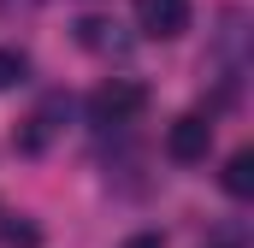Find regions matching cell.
Returning <instances> with one entry per match:
<instances>
[{
    "label": "cell",
    "mask_w": 254,
    "mask_h": 248,
    "mask_svg": "<svg viewBox=\"0 0 254 248\" xmlns=\"http://www.w3.org/2000/svg\"><path fill=\"white\" fill-rule=\"evenodd\" d=\"M142 107H148V89H142V83H130V77H113V83H101V89L89 95V124L113 130V124L142 119Z\"/></svg>",
    "instance_id": "6da1fadb"
},
{
    "label": "cell",
    "mask_w": 254,
    "mask_h": 248,
    "mask_svg": "<svg viewBox=\"0 0 254 248\" xmlns=\"http://www.w3.org/2000/svg\"><path fill=\"white\" fill-rule=\"evenodd\" d=\"M65 119H71V101H65V95H48V101H42L30 119H24V130L12 136V142H18V154H42V148L60 136V124H65Z\"/></svg>",
    "instance_id": "7a4b0ae2"
},
{
    "label": "cell",
    "mask_w": 254,
    "mask_h": 248,
    "mask_svg": "<svg viewBox=\"0 0 254 248\" xmlns=\"http://www.w3.org/2000/svg\"><path fill=\"white\" fill-rule=\"evenodd\" d=\"M207 148H213V124L201 119V113H184V119H172V130H166V160H178V166H195V160H207Z\"/></svg>",
    "instance_id": "3957f363"
},
{
    "label": "cell",
    "mask_w": 254,
    "mask_h": 248,
    "mask_svg": "<svg viewBox=\"0 0 254 248\" xmlns=\"http://www.w3.org/2000/svg\"><path fill=\"white\" fill-rule=\"evenodd\" d=\"M136 30L154 42H172L190 30V0H136Z\"/></svg>",
    "instance_id": "277c9868"
},
{
    "label": "cell",
    "mask_w": 254,
    "mask_h": 248,
    "mask_svg": "<svg viewBox=\"0 0 254 248\" xmlns=\"http://www.w3.org/2000/svg\"><path fill=\"white\" fill-rule=\"evenodd\" d=\"M219 184H225V195H237V201L254 195V154L249 148H237V154L225 160V178H219Z\"/></svg>",
    "instance_id": "5b68a950"
},
{
    "label": "cell",
    "mask_w": 254,
    "mask_h": 248,
    "mask_svg": "<svg viewBox=\"0 0 254 248\" xmlns=\"http://www.w3.org/2000/svg\"><path fill=\"white\" fill-rule=\"evenodd\" d=\"M119 24H107V18H83L77 24V42L83 48H95V54H125V36H113Z\"/></svg>",
    "instance_id": "8992f818"
},
{
    "label": "cell",
    "mask_w": 254,
    "mask_h": 248,
    "mask_svg": "<svg viewBox=\"0 0 254 248\" xmlns=\"http://www.w3.org/2000/svg\"><path fill=\"white\" fill-rule=\"evenodd\" d=\"M0 243L6 248H42V231H36L24 213H0Z\"/></svg>",
    "instance_id": "52a82bcc"
},
{
    "label": "cell",
    "mask_w": 254,
    "mask_h": 248,
    "mask_svg": "<svg viewBox=\"0 0 254 248\" xmlns=\"http://www.w3.org/2000/svg\"><path fill=\"white\" fill-rule=\"evenodd\" d=\"M24 71H30V60H24L18 48H0V89H18Z\"/></svg>",
    "instance_id": "ba28073f"
},
{
    "label": "cell",
    "mask_w": 254,
    "mask_h": 248,
    "mask_svg": "<svg viewBox=\"0 0 254 248\" xmlns=\"http://www.w3.org/2000/svg\"><path fill=\"white\" fill-rule=\"evenodd\" d=\"M125 248H166V237H160V231H142V237H130Z\"/></svg>",
    "instance_id": "9c48e42d"
},
{
    "label": "cell",
    "mask_w": 254,
    "mask_h": 248,
    "mask_svg": "<svg viewBox=\"0 0 254 248\" xmlns=\"http://www.w3.org/2000/svg\"><path fill=\"white\" fill-rule=\"evenodd\" d=\"M225 248H231V243H225Z\"/></svg>",
    "instance_id": "30bf717a"
}]
</instances>
